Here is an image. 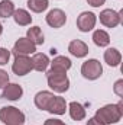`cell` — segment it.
I'll return each mask as SVG.
<instances>
[{"label":"cell","mask_w":123,"mask_h":125,"mask_svg":"<svg viewBox=\"0 0 123 125\" xmlns=\"http://www.w3.org/2000/svg\"><path fill=\"white\" fill-rule=\"evenodd\" d=\"M12 70L16 76H25L28 74L32 68V60L28 55H16L15 62L12 65Z\"/></svg>","instance_id":"obj_5"},{"label":"cell","mask_w":123,"mask_h":125,"mask_svg":"<svg viewBox=\"0 0 123 125\" xmlns=\"http://www.w3.org/2000/svg\"><path fill=\"white\" fill-rule=\"evenodd\" d=\"M71 68V60L64 57V55H58L55 57L52 62H51V70L54 71H61V73H67V70Z\"/></svg>","instance_id":"obj_13"},{"label":"cell","mask_w":123,"mask_h":125,"mask_svg":"<svg viewBox=\"0 0 123 125\" xmlns=\"http://www.w3.org/2000/svg\"><path fill=\"white\" fill-rule=\"evenodd\" d=\"M1 32H3V26H1V23H0V35H1Z\"/></svg>","instance_id":"obj_29"},{"label":"cell","mask_w":123,"mask_h":125,"mask_svg":"<svg viewBox=\"0 0 123 125\" xmlns=\"http://www.w3.org/2000/svg\"><path fill=\"white\" fill-rule=\"evenodd\" d=\"M87 1H88V4L93 6V7H100L101 4L106 3V0H87Z\"/></svg>","instance_id":"obj_26"},{"label":"cell","mask_w":123,"mask_h":125,"mask_svg":"<svg viewBox=\"0 0 123 125\" xmlns=\"http://www.w3.org/2000/svg\"><path fill=\"white\" fill-rule=\"evenodd\" d=\"M68 51H70V54H72L74 57L83 58V57H86V55L88 54V47H87V44L83 42L81 39H74V41L70 42Z\"/></svg>","instance_id":"obj_10"},{"label":"cell","mask_w":123,"mask_h":125,"mask_svg":"<svg viewBox=\"0 0 123 125\" xmlns=\"http://www.w3.org/2000/svg\"><path fill=\"white\" fill-rule=\"evenodd\" d=\"M44 125H65L61 119H46Z\"/></svg>","instance_id":"obj_27"},{"label":"cell","mask_w":123,"mask_h":125,"mask_svg":"<svg viewBox=\"0 0 123 125\" xmlns=\"http://www.w3.org/2000/svg\"><path fill=\"white\" fill-rule=\"evenodd\" d=\"M65 109H67L65 99L61 97V96H55L54 100H52V103H51V106H49V109H48V112L55 114V115H64L65 114Z\"/></svg>","instance_id":"obj_15"},{"label":"cell","mask_w":123,"mask_h":125,"mask_svg":"<svg viewBox=\"0 0 123 125\" xmlns=\"http://www.w3.org/2000/svg\"><path fill=\"white\" fill-rule=\"evenodd\" d=\"M120 60H122V55H120L119 50H116V48H109L104 52V61L110 67H117L120 64Z\"/></svg>","instance_id":"obj_17"},{"label":"cell","mask_w":123,"mask_h":125,"mask_svg":"<svg viewBox=\"0 0 123 125\" xmlns=\"http://www.w3.org/2000/svg\"><path fill=\"white\" fill-rule=\"evenodd\" d=\"M13 19L19 26H28L32 22V16L25 10V9H18L13 13Z\"/></svg>","instance_id":"obj_18"},{"label":"cell","mask_w":123,"mask_h":125,"mask_svg":"<svg viewBox=\"0 0 123 125\" xmlns=\"http://www.w3.org/2000/svg\"><path fill=\"white\" fill-rule=\"evenodd\" d=\"M7 83H9V74L4 70H0V89L7 86Z\"/></svg>","instance_id":"obj_24"},{"label":"cell","mask_w":123,"mask_h":125,"mask_svg":"<svg viewBox=\"0 0 123 125\" xmlns=\"http://www.w3.org/2000/svg\"><path fill=\"white\" fill-rule=\"evenodd\" d=\"M22 94H23V89H22L19 84H16V83L9 84V83H7V86L3 87L1 97H3V99H7V100H18V99L22 97Z\"/></svg>","instance_id":"obj_12"},{"label":"cell","mask_w":123,"mask_h":125,"mask_svg":"<svg viewBox=\"0 0 123 125\" xmlns=\"http://www.w3.org/2000/svg\"><path fill=\"white\" fill-rule=\"evenodd\" d=\"M54 97H55V94L51 93V92H46V90L39 92L35 96V105L41 111H48L51 103H52V100H54Z\"/></svg>","instance_id":"obj_11"},{"label":"cell","mask_w":123,"mask_h":125,"mask_svg":"<svg viewBox=\"0 0 123 125\" xmlns=\"http://www.w3.org/2000/svg\"><path fill=\"white\" fill-rule=\"evenodd\" d=\"M114 93L120 97L123 96V80H117L114 83Z\"/></svg>","instance_id":"obj_25"},{"label":"cell","mask_w":123,"mask_h":125,"mask_svg":"<svg viewBox=\"0 0 123 125\" xmlns=\"http://www.w3.org/2000/svg\"><path fill=\"white\" fill-rule=\"evenodd\" d=\"M0 121L6 125H23L25 114L20 112L18 108L6 106L0 109Z\"/></svg>","instance_id":"obj_3"},{"label":"cell","mask_w":123,"mask_h":125,"mask_svg":"<svg viewBox=\"0 0 123 125\" xmlns=\"http://www.w3.org/2000/svg\"><path fill=\"white\" fill-rule=\"evenodd\" d=\"M70 116L74 121H83L86 118V109L81 103L78 102H71L70 103Z\"/></svg>","instance_id":"obj_16"},{"label":"cell","mask_w":123,"mask_h":125,"mask_svg":"<svg viewBox=\"0 0 123 125\" xmlns=\"http://www.w3.org/2000/svg\"><path fill=\"white\" fill-rule=\"evenodd\" d=\"M15 13V4L10 0H1L0 1V18H9Z\"/></svg>","instance_id":"obj_21"},{"label":"cell","mask_w":123,"mask_h":125,"mask_svg":"<svg viewBox=\"0 0 123 125\" xmlns=\"http://www.w3.org/2000/svg\"><path fill=\"white\" fill-rule=\"evenodd\" d=\"M28 39L33 42L35 45H42L45 42V38H44V33L41 31L39 26H33L28 29Z\"/></svg>","instance_id":"obj_19"},{"label":"cell","mask_w":123,"mask_h":125,"mask_svg":"<svg viewBox=\"0 0 123 125\" xmlns=\"http://www.w3.org/2000/svg\"><path fill=\"white\" fill-rule=\"evenodd\" d=\"M67 22V15L61 9H52L46 15V23L51 28H62Z\"/></svg>","instance_id":"obj_9"},{"label":"cell","mask_w":123,"mask_h":125,"mask_svg":"<svg viewBox=\"0 0 123 125\" xmlns=\"http://www.w3.org/2000/svg\"><path fill=\"white\" fill-rule=\"evenodd\" d=\"M93 41L97 47H107L110 44V36L109 33L103 29H97L93 33Z\"/></svg>","instance_id":"obj_20"},{"label":"cell","mask_w":123,"mask_h":125,"mask_svg":"<svg viewBox=\"0 0 123 125\" xmlns=\"http://www.w3.org/2000/svg\"><path fill=\"white\" fill-rule=\"evenodd\" d=\"M87 125H103L101 122H98L96 118H90L88 121H87Z\"/></svg>","instance_id":"obj_28"},{"label":"cell","mask_w":123,"mask_h":125,"mask_svg":"<svg viewBox=\"0 0 123 125\" xmlns=\"http://www.w3.org/2000/svg\"><path fill=\"white\" fill-rule=\"evenodd\" d=\"M36 51V45L31 42L28 38H19L15 42V47L12 50V52L16 55H28V54H33Z\"/></svg>","instance_id":"obj_6"},{"label":"cell","mask_w":123,"mask_h":125,"mask_svg":"<svg viewBox=\"0 0 123 125\" xmlns=\"http://www.w3.org/2000/svg\"><path fill=\"white\" fill-rule=\"evenodd\" d=\"M96 15L91 12H83L78 18H77V28L81 32H88L91 31L96 25Z\"/></svg>","instance_id":"obj_8"},{"label":"cell","mask_w":123,"mask_h":125,"mask_svg":"<svg viewBox=\"0 0 123 125\" xmlns=\"http://www.w3.org/2000/svg\"><path fill=\"white\" fill-rule=\"evenodd\" d=\"M123 115L122 111V102H119L117 105H106L100 109H97L94 118L101 122L103 125H109V124H116L120 121Z\"/></svg>","instance_id":"obj_1"},{"label":"cell","mask_w":123,"mask_h":125,"mask_svg":"<svg viewBox=\"0 0 123 125\" xmlns=\"http://www.w3.org/2000/svg\"><path fill=\"white\" fill-rule=\"evenodd\" d=\"M9 58H10V51L6 50V48H0V65L7 64Z\"/></svg>","instance_id":"obj_23"},{"label":"cell","mask_w":123,"mask_h":125,"mask_svg":"<svg viewBox=\"0 0 123 125\" xmlns=\"http://www.w3.org/2000/svg\"><path fill=\"white\" fill-rule=\"evenodd\" d=\"M31 60H32V68L36 70V71H45V70L48 68V65H49V58H48V55H45V54H42V52L35 54Z\"/></svg>","instance_id":"obj_14"},{"label":"cell","mask_w":123,"mask_h":125,"mask_svg":"<svg viewBox=\"0 0 123 125\" xmlns=\"http://www.w3.org/2000/svg\"><path fill=\"white\" fill-rule=\"evenodd\" d=\"M101 73H103L101 64H100V61H97L94 58L93 60H87L86 62H83V65H81V74L86 79H88V80L98 79L101 76Z\"/></svg>","instance_id":"obj_4"},{"label":"cell","mask_w":123,"mask_h":125,"mask_svg":"<svg viewBox=\"0 0 123 125\" xmlns=\"http://www.w3.org/2000/svg\"><path fill=\"white\" fill-rule=\"evenodd\" d=\"M49 1L48 0H28V7L35 13H41L48 9Z\"/></svg>","instance_id":"obj_22"},{"label":"cell","mask_w":123,"mask_h":125,"mask_svg":"<svg viewBox=\"0 0 123 125\" xmlns=\"http://www.w3.org/2000/svg\"><path fill=\"white\" fill-rule=\"evenodd\" d=\"M46 80H48V86L57 93H64L70 87V80H68L67 74L61 73V71L49 70L46 73Z\"/></svg>","instance_id":"obj_2"},{"label":"cell","mask_w":123,"mask_h":125,"mask_svg":"<svg viewBox=\"0 0 123 125\" xmlns=\"http://www.w3.org/2000/svg\"><path fill=\"white\" fill-rule=\"evenodd\" d=\"M120 15L122 13H117V12H114L112 9H104L100 13V22L107 28H116L122 21Z\"/></svg>","instance_id":"obj_7"}]
</instances>
